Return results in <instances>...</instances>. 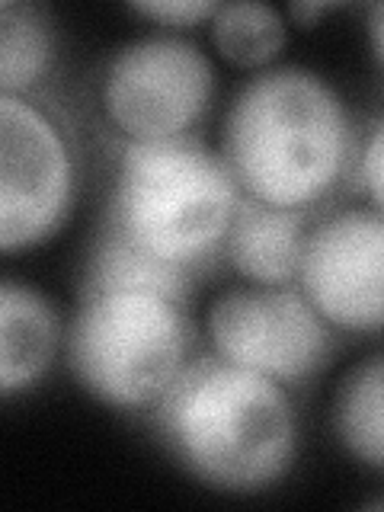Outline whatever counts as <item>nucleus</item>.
Returning <instances> with one entry per match:
<instances>
[{
  "mask_svg": "<svg viewBox=\"0 0 384 512\" xmlns=\"http://www.w3.org/2000/svg\"><path fill=\"white\" fill-rule=\"evenodd\" d=\"M186 346L183 304L157 292L84 295L64 333L71 372L84 391L119 410L157 407L186 368Z\"/></svg>",
  "mask_w": 384,
  "mask_h": 512,
  "instance_id": "obj_4",
  "label": "nucleus"
},
{
  "mask_svg": "<svg viewBox=\"0 0 384 512\" xmlns=\"http://www.w3.org/2000/svg\"><path fill=\"white\" fill-rule=\"evenodd\" d=\"M359 176H362V186L368 192V199H372L375 208L384 215V119L375 125V132L365 141Z\"/></svg>",
  "mask_w": 384,
  "mask_h": 512,
  "instance_id": "obj_16",
  "label": "nucleus"
},
{
  "mask_svg": "<svg viewBox=\"0 0 384 512\" xmlns=\"http://www.w3.org/2000/svg\"><path fill=\"white\" fill-rule=\"evenodd\" d=\"M55 42L45 16L29 4H0V87L4 96H26L52 68Z\"/></svg>",
  "mask_w": 384,
  "mask_h": 512,
  "instance_id": "obj_13",
  "label": "nucleus"
},
{
  "mask_svg": "<svg viewBox=\"0 0 384 512\" xmlns=\"http://www.w3.org/2000/svg\"><path fill=\"white\" fill-rule=\"evenodd\" d=\"M308 244L301 208H279L256 199H240L231 231L224 237L228 263L256 285H285L298 279Z\"/></svg>",
  "mask_w": 384,
  "mask_h": 512,
  "instance_id": "obj_10",
  "label": "nucleus"
},
{
  "mask_svg": "<svg viewBox=\"0 0 384 512\" xmlns=\"http://www.w3.org/2000/svg\"><path fill=\"white\" fill-rule=\"evenodd\" d=\"M330 333L308 295L288 285L234 288L208 311L218 356L279 384L311 378L330 356Z\"/></svg>",
  "mask_w": 384,
  "mask_h": 512,
  "instance_id": "obj_7",
  "label": "nucleus"
},
{
  "mask_svg": "<svg viewBox=\"0 0 384 512\" xmlns=\"http://www.w3.org/2000/svg\"><path fill=\"white\" fill-rule=\"evenodd\" d=\"M368 42H372V52L384 68V4H375L368 10Z\"/></svg>",
  "mask_w": 384,
  "mask_h": 512,
  "instance_id": "obj_17",
  "label": "nucleus"
},
{
  "mask_svg": "<svg viewBox=\"0 0 384 512\" xmlns=\"http://www.w3.org/2000/svg\"><path fill=\"white\" fill-rule=\"evenodd\" d=\"M212 42L237 68H266L285 48V20L269 4H221L212 20Z\"/></svg>",
  "mask_w": 384,
  "mask_h": 512,
  "instance_id": "obj_14",
  "label": "nucleus"
},
{
  "mask_svg": "<svg viewBox=\"0 0 384 512\" xmlns=\"http://www.w3.org/2000/svg\"><path fill=\"white\" fill-rule=\"evenodd\" d=\"M372 506H378V509H384V496H381V500H375Z\"/></svg>",
  "mask_w": 384,
  "mask_h": 512,
  "instance_id": "obj_19",
  "label": "nucleus"
},
{
  "mask_svg": "<svg viewBox=\"0 0 384 512\" xmlns=\"http://www.w3.org/2000/svg\"><path fill=\"white\" fill-rule=\"evenodd\" d=\"M240 186L224 157L192 138L128 141L109 202V228L157 260L192 269L231 231Z\"/></svg>",
  "mask_w": 384,
  "mask_h": 512,
  "instance_id": "obj_3",
  "label": "nucleus"
},
{
  "mask_svg": "<svg viewBox=\"0 0 384 512\" xmlns=\"http://www.w3.org/2000/svg\"><path fill=\"white\" fill-rule=\"evenodd\" d=\"M93 292H157L183 304L189 295V269L157 260L106 224L87 263L84 295Z\"/></svg>",
  "mask_w": 384,
  "mask_h": 512,
  "instance_id": "obj_11",
  "label": "nucleus"
},
{
  "mask_svg": "<svg viewBox=\"0 0 384 512\" xmlns=\"http://www.w3.org/2000/svg\"><path fill=\"white\" fill-rule=\"evenodd\" d=\"M218 7L221 4H212V0H154V4H135L132 10L164 26H196L205 20L212 23Z\"/></svg>",
  "mask_w": 384,
  "mask_h": 512,
  "instance_id": "obj_15",
  "label": "nucleus"
},
{
  "mask_svg": "<svg viewBox=\"0 0 384 512\" xmlns=\"http://www.w3.org/2000/svg\"><path fill=\"white\" fill-rule=\"evenodd\" d=\"M61 346L55 304L39 288L4 279L0 285V391L16 397L45 378Z\"/></svg>",
  "mask_w": 384,
  "mask_h": 512,
  "instance_id": "obj_9",
  "label": "nucleus"
},
{
  "mask_svg": "<svg viewBox=\"0 0 384 512\" xmlns=\"http://www.w3.org/2000/svg\"><path fill=\"white\" fill-rule=\"evenodd\" d=\"M333 429L352 458L384 471V352L365 359L340 381L333 397Z\"/></svg>",
  "mask_w": 384,
  "mask_h": 512,
  "instance_id": "obj_12",
  "label": "nucleus"
},
{
  "mask_svg": "<svg viewBox=\"0 0 384 512\" xmlns=\"http://www.w3.org/2000/svg\"><path fill=\"white\" fill-rule=\"evenodd\" d=\"M0 151V244L4 253L32 250L68 221L71 148L36 103L0 93Z\"/></svg>",
  "mask_w": 384,
  "mask_h": 512,
  "instance_id": "obj_6",
  "label": "nucleus"
},
{
  "mask_svg": "<svg viewBox=\"0 0 384 512\" xmlns=\"http://www.w3.org/2000/svg\"><path fill=\"white\" fill-rule=\"evenodd\" d=\"M215 96V68L199 45L144 36L122 45L103 74V109L132 141L186 138Z\"/></svg>",
  "mask_w": 384,
  "mask_h": 512,
  "instance_id": "obj_5",
  "label": "nucleus"
},
{
  "mask_svg": "<svg viewBox=\"0 0 384 512\" xmlns=\"http://www.w3.org/2000/svg\"><path fill=\"white\" fill-rule=\"evenodd\" d=\"M157 429L186 474L224 493L272 487L298 455V423L282 384L221 356L183 368L157 400Z\"/></svg>",
  "mask_w": 384,
  "mask_h": 512,
  "instance_id": "obj_2",
  "label": "nucleus"
},
{
  "mask_svg": "<svg viewBox=\"0 0 384 512\" xmlns=\"http://www.w3.org/2000/svg\"><path fill=\"white\" fill-rule=\"evenodd\" d=\"M301 292L336 330H384V215L346 208L308 234L298 272Z\"/></svg>",
  "mask_w": 384,
  "mask_h": 512,
  "instance_id": "obj_8",
  "label": "nucleus"
},
{
  "mask_svg": "<svg viewBox=\"0 0 384 512\" xmlns=\"http://www.w3.org/2000/svg\"><path fill=\"white\" fill-rule=\"evenodd\" d=\"M352 119L324 77L282 64L247 80L228 109L221 157L240 192L304 208L340 183L352 157Z\"/></svg>",
  "mask_w": 384,
  "mask_h": 512,
  "instance_id": "obj_1",
  "label": "nucleus"
},
{
  "mask_svg": "<svg viewBox=\"0 0 384 512\" xmlns=\"http://www.w3.org/2000/svg\"><path fill=\"white\" fill-rule=\"evenodd\" d=\"M327 10H330L327 4H292V7H288V16L298 20L301 26H308V23L317 20V16H324Z\"/></svg>",
  "mask_w": 384,
  "mask_h": 512,
  "instance_id": "obj_18",
  "label": "nucleus"
}]
</instances>
